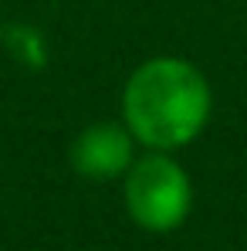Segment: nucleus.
<instances>
[{"mask_svg": "<svg viewBox=\"0 0 247 251\" xmlns=\"http://www.w3.org/2000/svg\"><path fill=\"white\" fill-rule=\"evenodd\" d=\"M135 150L139 143L125 123H91L71 139L68 163L88 180H122L125 170L135 163Z\"/></svg>", "mask_w": 247, "mask_h": 251, "instance_id": "nucleus-3", "label": "nucleus"}, {"mask_svg": "<svg viewBox=\"0 0 247 251\" xmlns=\"http://www.w3.org/2000/svg\"><path fill=\"white\" fill-rule=\"evenodd\" d=\"M122 204L129 221L149 234L180 231L193 210V180L173 153L146 150L125 170Z\"/></svg>", "mask_w": 247, "mask_h": 251, "instance_id": "nucleus-2", "label": "nucleus"}, {"mask_svg": "<svg viewBox=\"0 0 247 251\" xmlns=\"http://www.w3.org/2000/svg\"><path fill=\"white\" fill-rule=\"evenodd\" d=\"M122 123L142 150L176 153L197 143L213 116V88L186 58L156 54L132 68L122 85Z\"/></svg>", "mask_w": 247, "mask_h": 251, "instance_id": "nucleus-1", "label": "nucleus"}]
</instances>
